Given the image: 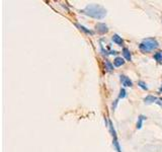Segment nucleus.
Segmentation results:
<instances>
[{"instance_id":"10","label":"nucleus","mask_w":162,"mask_h":152,"mask_svg":"<svg viewBox=\"0 0 162 152\" xmlns=\"http://www.w3.org/2000/svg\"><path fill=\"white\" fill-rule=\"evenodd\" d=\"M125 64V60L124 58L122 57H117L116 59L114 60V65L116 66V67H121Z\"/></svg>"},{"instance_id":"9","label":"nucleus","mask_w":162,"mask_h":152,"mask_svg":"<svg viewBox=\"0 0 162 152\" xmlns=\"http://www.w3.org/2000/svg\"><path fill=\"white\" fill-rule=\"evenodd\" d=\"M145 120H147V117H145L144 115H140L139 116V118H138V121H137V129H141L142 128V126H143V122Z\"/></svg>"},{"instance_id":"18","label":"nucleus","mask_w":162,"mask_h":152,"mask_svg":"<svg viewBox=\"0 0 162 152\" xmlns=\"http://www.w3.org/2000/svg\"><path fill=\"white\" fill-rule=\"evenodd\" d=\"M159 92H162V84H161V87H160V89H159Z\"/></svg>"},{"instance_id":"6","label":"nucleus","mask_w":162,"mask_h":152,"mask_svg":"<svg viewBox=\"0 0 162 152\" xmlns=\"http://www.w3.org/2000/svg\"><path fill=\"white\" fill-rule=\"evenodd\" d=\"M111 41L118 46H123V44H124V41H123L122 37H120V36L117 34H114L113 37H111Z\"/></svg>"},{"instance_id":"7","label":"nucleus","mask_w":162,"mask_h":152,"mask_svg":"<svg viewBox=\"0 0 162 152\" xmlns=\"http://www.w3.org/2000/svg\"><path fill=\"white\" fill-rule=\"evenodd\" d=\"M75 26H76L80 30H82L83 33H85L86 35H93V32H92V30H90L89 29H87V27H85L84 26H82V24L75 23Z\"/></svg>"},{"instance_id":"4","label":"nucleus","mask_w":162,"mask_h":152,"mask_svg":"<svg viewBox=\"0 0 162 152\" xmlns=\"http://www.w3.org/2000/svg\"><path fill=\"white\" fill-rule=\"evenodd\" d=\"M120 80H121L122 84L124 85L125 87H132L133 86V81L128 76L121 75L120 76Z\"/></svg>"},{"instance_id":"17","label":"nucleus","mask_w":162,"mask_h":152,"mask_svg":"<svg viewBox=\"0 0 162 152\" xmlns=\"http://www.w3.org/2000/svg\"><path fill=\"white\" fill-rule=\"evenodd\" d=\"M155 104H157L158 106H160V107H162V98H159L157 101H156V103Z\"/></svg>"},{"instance_id":"15","label":"nucleus","mask_w":162,"mask_h":152,"mask_svg":"<svg viewBox=\"0 0 162 152\" xmlns=\"http://www.w3.org/2000/svg\"><path fill=\"white\" fill-rule=\"evenodd\" d=\"M138 85H139V86H140L143 90H148V86H147V84L145 83L144 81H142V80H140V81L138 82Z\"/></svg>"},{"instance_id":"16","label":"nucleus","mask_w":162,"mask_h":152,"mask_svg":"<svg viewBox=\"0 0 162 152\" xmlns=\"http://www.w3.org/2000/svg\"><path fill=\"white\" fill-rule=\"evenodd\" d=\"M118 104H119V98L116 99V101H114V103L113 104V110H116V107H117V106H118Z\"/></svg>"},{"instance_id":"8","label":"nucleus","mask_w":162,"mask_h":152,"mask_svg":"<svg viewBox=\"0 0 162 152\" xmlns=\"http://www.w3.org/2000/svg\"><path fill=\"white\" fill-rule=\"evenodd\" d=\"M157 99H158V98H156V96H154V95H149L144 98V103L145 104H153V103H156Z\"/></svg>"},{"instance_id":"11","label":"nucleus","mask_w":162,"mask_h":152,"mask_svg":"<svg viewBox=\"0 0 162 152\" xmlns=\"http://www.w3.org/2000/svg\"><path fill=\"white\" fill-rule=\"evenodd\" d=\"M122 53H123V56H124V58L127 61L132 60V56H131V52H130L129 49L124 48V49H123V51H122Z\"/></svg>"},{"instance_id":"3","label":"nucleus","mask_w":162,"mask_h":152,"mask_svg":"<svg viewBox=\"0 0 162 152\" xmlns=\"http://www.w3.org/2000/svg\"><path fill=\"white\" fill-rule=\"evenodd\" d=\"M108 128H110V132L111 134V137H113V144H114V147L116 148L117 152H122L121 150V147H120V144H119V141H118V137H117V133H116V130H114V124L113 122L111 120H108Z\"/></svg>"},{"instance_id":"2","label":"nucleus","mask_w":162,"mask_h":152,"mask_svg":"<svg viewBox=\"0 0 162 152\" xmlns=\"http://www.w3.org/2000/svg\"><path fill=\"white\" fill-rule=\"evenodd\" d=\"M158 42L154 38H148L142 41L139 45V49L142 53H150V52L154 51L156 48H158Z\"/></svg>"},{"instance_id":"13","label":"nucleus","mask_w":162,"mask_h":152,"mask_svg":"<svg viewBox=\"0 0 162 152\" xmlns=\"http://www.w3.org/2000/svg\"><path fill=\"white\" fill-rule=\"evenodd\" d=\"M153 58H154L156 61H158V62H162V52H157V53H155Z\"/></svg>"},{"instance_id":"5","label":"nucleus","mask_w":162,"mask_h":152,"mask_svg":"<svg viewBox=\"0 0 162 152\" xmlns=\"http://www.w3.org/2000/svg\"><path fill=\"white\" fill-rule=\"evenodd\" d=\"M95 29L97 33H99V34H101V35L107 34L108 32V27L107 24H104V23H97L95 26Z\"/></svg>"},{"instance_id":"12","label":"nucleus","mask_w":162,"mask_h":152,"mask_svg":"<svg viewBox=\"0 0 162 152\" xmlns=\"http://www.w3.org/2000/svg\"><path fill=\"white\" fill-rule=\"evenodd\" d=\"M104 65H105V69H107V71H113L114 70V65L111 63V61H108V60H105V62H104Z\"/></svg>"},{"instance_id":"1","label":"nucleus","mask_w":162,"mask_h":152,"mask_svg":"<svg viewBox=\"0 0 162 152\" xmlns=\"http://www.w3.org/2000/svg\"><path fill=\"white\" fill-rule=\"evenodd\" d=\"M81 12L95 19H101L107 15V9L98 4H88L85 8L81 10Z\"/></svg>"},{"instance_id":"14","label":"nucleus","mask_w":162,"mask_h":152,"mask_svg":"<svg viewBox=\"0 0 162 152\" xmlns=\"http://www.w3.org/2000/svg\"><path fill=\"white\" fill-rule=\"evenodd\" d=\"M126 96H127V91H126L125 88H121V90H120V95H119V99L125 98Z\"/></svg>"}]
</instances>
